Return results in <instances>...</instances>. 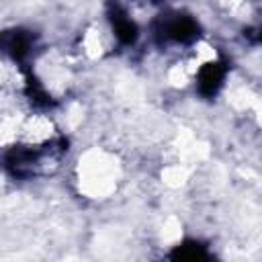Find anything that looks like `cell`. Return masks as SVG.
Returning <instances> with one entry per match:
<instances>
[{
  "mask_svg": "<svg viewBox=\"0 0 262 262\" xmlns=\"http://www.w3.org/2000/svg\"><path fill=\"white\" fill-rule=\"evenodd\" d=\"M113 25H115V33H117V37H119L123 43H133V41H135V37H137V29H135V25H133L123 12L115 10V14H113Z\"/></svg>",
  "mask_w": 262,
  "mask_h": 262,
  "instance_id": "obj_4",
  "label": "cell"
},
{
  "mask_svg": "<svg viewBox=\"0 0 262 262\" xmlns=\"http://www.w3.org/2000/svg\"><path fill=\"white\" fill-rule=\"evenodd\" d=\"M164 31H166V37H170L178 43H188L199 35V25L190 16H176L166 23Z\"/></svg>",
  "mask_w": 262,
  "mask_h": 262,
  "instance_id": "obj_1",
  "label": "cell"
},
{
  "mask_svg": "<svg viewBox=\"0 0 262 262\" xmlns=\"http://www.w3.org/2000/svg\"><path fill=\"white\" fill-rule=\"evenodd\" d=\"M31 47V37L23 31H12L4 37V49L14 57V59H20Z\"/></svg>",
  "mask_w": 262,
  "mask_h": 262,
  "instance_id": "obj_3",
  "label": "cell"
},
{
  "mask_svg": "<svg viewBox=\"0 0 262 262\" xmlns=\"http://www.w3.org/2000/svg\"><path fill=\"white\" fill-rule=\"evenodd\" d=\"M223 76H225V68L223 63H207L205 68H201L199 72V88L205 96H213L221 82H223Z\"/></svg>",
  "mask_w": 262,
  "mask_h": 262,
  "instance_id": "obj_2",
  "label": "cell"
},
{
  "mask_svg": "<svg viewBox=\"0 0 262 262\" xmlns=\"http://www.w3.org/2000/svg\"><path fill=\"white\" fill-rule=\"evenodd\" d=\"M258 37H260V41H262V29H260V35H258Z\"/></svg>",
  "mask_w": 262,
  "mask_h": 262,
  "instance_id": "obj_6",
  "label": "cell"
},
{
  "mask_svg": "<svg viewBox=\"0 0 262 262\" xmlns=\"http://www.w3.org/2000/svg\"><path fill=\"white\" fill-rule=\"evenodd\" d=\"M172 258H178V260H201V258H207V254H205L203 246H199V244H184L172 254Z\"/></svg>",
  "mask_w": 262,
  "mask_h": 262,
  "instance_id": "obj_5",
  "label": "cell"
}]
</instances>
